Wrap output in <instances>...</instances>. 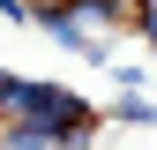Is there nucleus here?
<instances>
[{
    "instance_id": "f257e3e1",
    "label": "nucleus",
    "mask_w": 157,
    "mask_h": 150,
    "mask_svg": "<svg viewBox=\"0 0 157 150\" xmlns=\"http://www.w3.org/2000/svg\"><path fill=\"white\" fill-rule=\"evenodd\" d=\"M30 23L45 30L52 45H67V53H82V60H105V38H97V30H90V23H82L75 8H37Z\"/></svg>"
},
{
    "instance_id": "f03ea898",
    "label": "nucleus",
    "mask_w": 157,
    "mask_h": 150,
    "mask_svg": "<svg viewBox=\"0 0 157 150\" xmlns=\"http://www.w3.org/2000/svg\"><path fill=\"white\" fill-rule=\"evenodd\" d=\"M112 112H120L127 128H157V105L142 98V90H135V98H120V105H112Z\"/></svg>"
},
{
    "instance_id": "7ed1b4c3",
    "label": "nucleus",
    "mask_w": 157,
    "mask_h": 150,
    "mask_svg": "<svg viewBox=\"0 0 157 150\" xmlns=\"http://www.w3.org/2000/svg\"><path fill=\"white\" fill-rule=\"evenodd\" d=\"M135 30H142V45H157V0H142V8H135Z\"/></svg>"
}]
</instances>
